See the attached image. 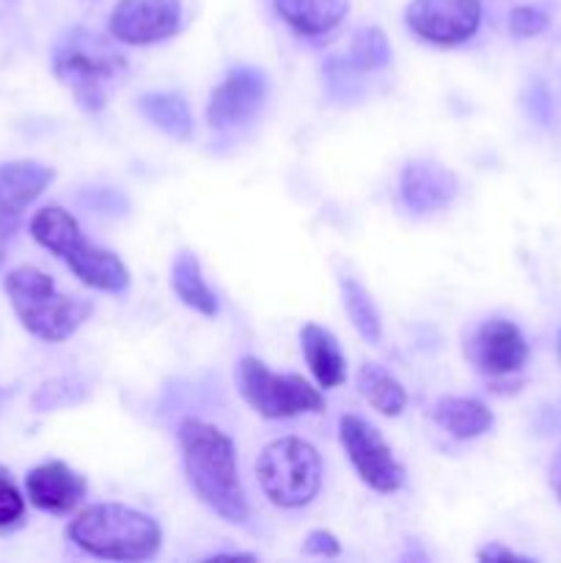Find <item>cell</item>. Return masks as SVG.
<instances>
[{
	"mask_svg": "<svg viewBox=\"0 0 561 563\" xmlns=\"http://www.w3.org/2000/svg\"><path fill=\"white\" fill-rule=\"evenodd\" d=\"M179 449L187 484L198 500L226 522H245L248 500L229 434L201 418H185L179 423Z\"/></svg>",
	"mask_w": 561,
	"mask_h": 563,
	"instance_id": "1",
	"label": "cell"
},
{
	"mask_svg": "<svg viewBox=\"0 0 561 563\" xmlns=\"http://www.w3.org/2000/svg\"><path fill=\"white\" fill-rule=\"evenodd\" d=\"M53 71L88 113L108 104L127 75V58L91 27H72L55 42Z\"/></svg>",
	"mask_w": 561,
	"mask_h": 563,
	"instance_id": "2",
	"label": "cell"
},
{
	"mask_svg": "<svg viewBox=\"0 0 561 563\" xmlns=\"http://www.w3.org/2000/svg\"><path fill=\"white\" fill-rule=\"evenodd\" d=\"M69 539L94 559L146 561L157 555L163 531L143 511L121 504H94L69 522Z\"/></svg>",
	"mask_w": 561,
	"mask_h": 563,
	"instance_id": "3",
	"label": "cell"
},
{
	"mask_svg": "<svg viewBox=\"0 0 561 563\" xmlns=\"http://www.w3.org/2000/svg\"><path fill=\"white\" fill-rule=\"evenodd\" d=\"M3 286L22 328L47 344H61V341L72 339L94 311L88 300L55 291L53 278L28 264L11 269Z\"/></svg>",
	"mask_w": 561,
	"mask_h": 563,
	"instance_id": "4",
	"label": "cell"
},
{
	"mask_svg": "<svg viewBox=\"0 0 561 563\" xmlns=\"http://www.w3.org/2000/svg\"><path fill=\"white\" fill-rule=\"evenodd\" d=\"M31 234L44 251L64 258L66 267L86 286L99 291H124L130 269L108 247L94 245L80 231V223L64 207H44L31 218Z\"/></svg>",
	"mask_w": 561,
	"mask_h": 563,
	"instance_id": "5",
	"label": "cell"
},
{
	"mask_svg": "<svg viewBox=\"0 0 561 563\" xmlns=\"http://www.w3.org/2000/svg\"><path fill=\"white\" fill-rule=\"evenodd\" d=\"M256 476L270 504L300 509L311 504L322 487V460L306 440L280 438L262 451Z\"/></svg>",
	"mask_w": 561,
	"mask_h": 563,
	"instance_id": "6",
	"label": "cell"
},
{
	"mask_svg": "<svg viewBox=\"0 0 561 563\" xmlns=\"http://www.w3.org/2000/svg\"><path fill=\"white\" fill-rule=\"evenodd\" d=\"M237 385L251 410L270 421L324 410V396L308 379L297 374H273L253 355H245L237 366Z\"/></svg>",
	"mask_w": 561,
	"mask_h": 563,
	"instance_id": "7",
	"label": "cell"
},
{
	"mask_svg": "<svg viewBox=\"0 0 561 563\" xmlns=\"http://www.w3.org/2000/svg\"><path fill=\"white\" fill-rule=\"evenodd\" d=\"M339 438L355 473L374 493H396L405 484V467L396 460L383 434L361 416H341Z\"/></svg>",
	"mask_w": 561,
	"mask_h": 563,
	"instance_id": "8",
	"label": "cell"
},
{
	"mask_svg": "<svg viewBox=\"0 0 561 563\" xmlns=\"http://www.w3.org/2000/svg\"><path fill=\"white\" fill-rule=\"evenodd\" d=\"M407 27L418 38L438 47H457L479 31V0H413L405 14Z\"/></svg>",
	"mask_w": 561,
	"mask_h": 563,
	"instance_id": "9",
	"label": "cell"
},
{
	"mask_svg": "<svg viewBox=\"0 0 561 563\" xmlns=\"http://www.w3.org/2000/svg\"><path fill=\"white\" fill-rule=\"evenodd\" d=\"M182 22V0H119L110 14V36L121 44H157L174 36Z\"/></svg>",
	"mask_w": 561,
	"mask_h": 563,
	"instance_id": "10",
	"label": "cell"
},
{
	"mask_svg": "<svg viewBox=\"0 0 561 563\" xmlns=\"http://www.w3.org/2000/svg\"><path fill=\"white\" fill-rule=\"evenodd\" d=\"M264 97H267V77H264V71L253 69V66H240L209 97V126L212 130H229V126L245 124L262 108Z\"/></svg>",
	"mask_w": 561,
	"mask_h": 563,
	"instance_id": "11",
	"label": "cell"
},
{
	"mask_svg": "<svg viewBox=\"0 0 561 563\" xmlns=\"http://www.w3.org/2000/svg\"><path fill=\"white\" fill-rule=\"evenodd\" d=\"M471 361L487 377H506L526 366L528 344L515 322L487 319L471 341Z\"/></svg>",
	"mask_w": 561,
	"mask_h": 563,
	"instance_id": "12",
	"label": "cell"
},
{
	"mask_svg": "<svg viewBox=\"0 0 561 563\" xmlns=\"http://www.w3.org/2000/svg\"><path fill=\"white\" fill-rule=\"evenodd\" d=\"M55 179V170L36 159L0 163V234L16 229L22 212L42 196Z\"/></svg>",
	"mask_w": 561,
	"mask_h": 563,
	"instance_id": "13",
	"label": "cell"
},
{
	"mask_svg": "<svg viewBox=\"0 0 561 563\" xmlns=\"http://www.w3.org/2000/svg\"><path fill=\"white\" fill-rule=\"evenodd\" d=\"M86 478L66 462H42L25 476V493L36 509L50 515H66L86 498Z\"/></svg>",
	"mask_w": 561,
	"mask_h": 563,
	"instance_id": "14",
	"label": "cell"
},
{
	"mask_svg": "<svg viewBox=\"0 0 561 563\" xmlns=\"http://www.w3.org/2000/svg\"><path fill=\"white\" fill-rule=\"evenodd\" d=\"M457 176L449 168L429 159L407 163L399 179V196L405 207L416 214L440 212L457 198Z\"/></svg>",
	"mask_w": 561,
	"mask_h": 563,
	"instance_id": "15",
	"label": "cell"
},
{
	"mask_svg": "<svg viewBox=\"0 0 561 563\" xmlns=\"http://www.w3.org/2000/svg\"><path fill=\"white\" fill-rule=\"evenodd\" d=\"M300 350H302V357H306L308 368H311V374H314V379H317L319 388L330 390V388H339V385L344 383L346 357L330 330L308 322L306 328L300 330Z\"/></svg>",
	"mask_w": 561,
	"mask_h": 563,
	"instance_id": "16",
	"label": "cell"
},
{
	"mask_svg": "<svg viewBox=\"0 0 561 563\" xmlns=\"http://www.w3.org/2000/svg\"><path fill=\"white\" fill-rule=\"evenodd\" d=\"M280 20L302 36H322L344 20L350 0H273Z\"/></svg>",
	"mask_w": 561,
	"mask_h": 563,
	"instance_id": "17",
	"label": "cell"
},
{
	"mask_svg": "<svg viewBox=\"0 0 561 563\" xmlns=\"http://www.w3.org/2000/svg\"><path fill=\"white\" fill-rule=\"evenodd\" d=\"M432 418L454 440L482 438L493 427V412L487 410V405H482L479 399H468V396H443V399H438Z\"/></svg>",
	"mask_w": 561,
	"mask_h": 563,
	"instance_id": "18",
	"label": "cell"
},
{
	"mask_svg": "<svg viewBox=\"0 0 561 563\" xmlns=\"http://www.w3.org/2000/svg\"><path fill=\"white\" fill-rule=\"evenodd\" d=\"M170 286H174L176 297L185 302L187 308L198 311L201 317H215L218 313V297L209 289L204 280L201 264L193 253H179L170 264Z\"/></svg>",
	"mask_w": 561,
	"mask_h": 563,
	"instance_id": "19",
	"label": "cell"
},
{
	"mask_svg": "<svg viewBox=\"0 0 561 563\" xmlns=\"http://www.w3.org/2000/svg\"><path fill=\"white\" fill-rule=\"evenodd\" d=\"M138 110H141V113L146 115V121H152L160 132H165V135L179 137V141H187V137H190L193 115L182 93H143V97L138 99Z\"/></svg>",
	"mask_w": 561,
	"mask_h": 563,
	"instance_id": "20",
	"label": "cell"
},
{
	"mask_svg": "<svg viewBox=\"0 0 561 563\" xmlns=\"http://www.w3.org/2000/svg\"><path fill=\"white\" fill-rule=\"evenodd\" d=\"M358 390H361L363 399L380 412V416L396 418L402 416V410L407 407V394L402 388L399 379L383 368L380 363H366V366L358 372Z\"/></svg>",
	"mask_w": 561,
	"mask_h": 563,
	"instance_id": "21",
	"label": "cell"
},
{
	"mask_svg": "<svg viewBox=\"0 0 561 563\" xmlns=\"http://www.w3.org/2000/svg\"><path fill=\"white\" fill-rule=\"evenodd\" d=\"M341 302H344L346 317L355 324L358 333L369 344H380V339H383V322H380V313L374 308L369 291L355 278H341Z\"/></svg>",
	"mask_w": 561,
	"mask_h": 563,
	"instance_id": "22",
	"label": "cell"
},
{
	"mask_svg": "<svg viewBox=\"0 0 561 563\" xmlns=\"http://www.w3.org/2000/svg\"><path fill=\"white\" fill-rule=\"evenodd\" d=\"M391 58V47H388V38L380 27H369V31L358 33L355 42H352L350 49V64L358 66L363 71H372L380 69V66L388 64Z\"/></svg>",
	"mask_w": 561,
	"mask_h": 563,
	"instance_id": "23",
	"label": "cell"
},
{
	"mask_svg": "<svg viewBox=\"0 0 561 563\" xmlns=\"http://www.w3.org/2000/svg\"><path fill=\"white\" fill-rule=\"evenodd\" d=\"M86 390L77 379L64 377V379H50L44 383L42 388L33 394V410L36 412H50V410H58V407H72L77 401H82Z\"/></svg>",
	"mask_w": 561,
	"mask_h": 563,
	"instance_id": "24",
	"label": "cell"
},
{
	"mask_svg": "<svg viewBox=\"0 0 561 563\" xmlns=\"http://www.w3.org/2000/svg\"><path fill=\"white\" fill-rule=\"evenodd\" d=\"M25 520V498L11 482L9 471L0 465V531H11Z\"/></svg>",
	"mask_w": 561,
	"mask_h": 563,
	"instance_id": "25",
	"label": "cell"
},
{
	"mask_svg": "<svg viewBox=\"0 0 561 563\" xmlns=\"http://www.w3.org/2000/svg\"><path fill=\"white\" fill-rule=\"evenodd\" d=\"M548 27V14L537 5H517L509 16V31L520 38L539 36Z\"/></svg>",
	"mask_w": 561,
	"mask_h": 563,
	"instance_id": "26",
	"label": "cell"
},
{
	"mask_svg": "<svg viewBox=\"0 0 561 563\" xmlns=\"http://www.w3.org/2000/svg\"><path fill=\"white\" fill-rule=\"evenodd\" d=\"M302 550L311 555H322V559H336V555L341 553V544L339 539L333 537V533L328 531H311L306 537V544H302Z\"/></svg>",
	"mask_w": 561,
	"mask_h": 563,
	"instance_id": "27",
	"label": "cell"
},
{
	"mask_svg": "<svg viewBox=\"0 0 561 563\" xmlns=\"http://www.w3.org/2000/svg\"><path fill=\"white\" fill-rule=\"evenodd\" d=\"M479 559L482 561H528V559H522V555L512 553V550L501 548V544H487L484 550H479Z\"/></svg>",
	"mask_w": 561,
	"mask_h": 563,
	"instance_id": "28",
	"label": "cell"
},
{
	"mask_svg": "<svg viewBox=\"0 0 561 563\" xmlns=\"http://www.w3.org/2000/svg\"><path fill=\"white\" fill-rule=\"evenodd\" d=\"M553 489H556V498L561 500V462H559V467L553 471Z\"/></svg>",
	"mask_w": 561,
	"mask_h": 563,
	"instance_id": "29",
	"label": "cell"
},
{
	"mask_svg": "<svg viewBox=\"0 0 561 563\" xmlns=\"http://www.w3.org/2000/svg\"><path fill=\"white\" fill-rule=\"evenodd\" d=\"M559 355H561V335H559Z\"/></svg>",
	"mask_w": 561,
	"mask_h": 563,
	"instance_id": "30",
	"label": "cell"
},
{
	"mask_svg": "<svg viewBox=\"0 0 561 563\" xmlns=\"http://www.w3.org/2000/svg\"><path fill=\"white\" fill-rule=\"evenodd\" d=\"M0 262H3V251H0Z\"/></svg>",
	"mask_w": 561,
	"mask_h": 563,
	"instance_id": "31",
	"label": "cell"
}]
</instances>
